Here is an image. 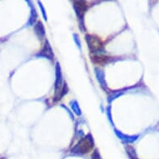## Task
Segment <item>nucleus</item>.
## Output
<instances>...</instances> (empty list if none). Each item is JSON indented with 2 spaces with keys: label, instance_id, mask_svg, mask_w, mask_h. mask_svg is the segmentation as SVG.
<instances>
[{
  "label": "nucleus",
  "instance_id": "nucleus-5",
  "mask_svg": "<svg viewBox=\"0 0 159 159\" xmlns=\"http://www.w3.org/2000/svg\"><path fill=\"white\" fill-rule=\"evenodd\" d=\"M93 159H100V156H99L97 151L93 154Z\"/></svg>",
  "mask_w": 159,
  "mask_h": 159
},
{
  "label": "nucleus",
  "instance_id": "nucleus-3",
  "mask_svg": "<svg viewBox=\"0 0 159 159\" xmlns=\"http://www.w3.org/2000/svg\"><path fill=\"white\" fill-rule=\"evenodd\" d=\"M74 7L77 11V13L79 17H82L84 15V13H85V11L87 9V5L85 2L84 1H76L74 2Z\"/></svg>",
  "mask_w": 159,
  "mask_h": 159
},
{
  "label": "nucleus",
  "instance_id": "nucleus-4",
  "mask_svg": "<svg viewBox=\"0 0 159 159\" xmlns=\"http://www.w3.org/2000/svg\"><path fill=\"white\" fill-rule=\"evenodd\" d=\"M111 61V57H106V56H94L93 57V62L98 64H105L109 63Z\"/></svg>",
  "mask_w": 159,
  "mask_h": 159
},
{
  "label": "nucleus",
  "instance_id": "nucleus-1",
  "mask_svg": "<svg viewBox=\"0 0 159 159\" xmlns=\"http://www.w3.org/2000/svg\"><path fill=\"white\" fill-rule=\"evenodd\" d=\"M93 142L91 138H85L78 143L73 151L76 153L85 154L93 148Z\"/></svg>",
  "mask_w": 159,
  "mask_h": 159
},
{
  "label": "nucleus",
  "instance_id": "nucleus-2",
  "mask_svg": "<svg viewBox=\"0 0 159 159\" xmlns=\"http://www.w3.org/2000/svg\"><path fill=\"white\" fill-rule=\"evenodd\" d=\"M86 40L88 42V44H89V48L92 51H98V50H100L102 48V43L98 37L88 35L86 37Z\"/></svg>",
  "mask_w": 159,
  "mask_h": 159
}]
</instances>
